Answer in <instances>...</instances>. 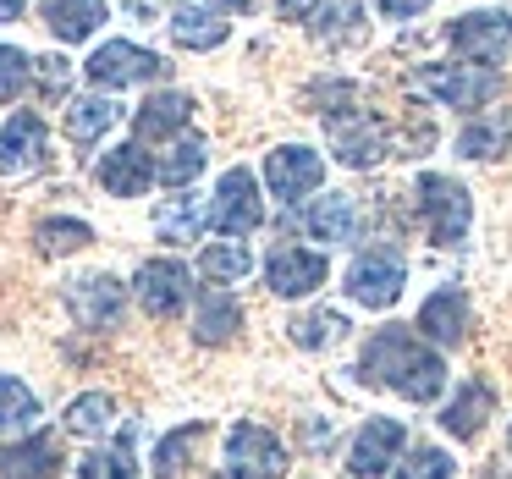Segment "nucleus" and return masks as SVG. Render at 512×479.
Masks as SVG:
<instances>
[{"mask_svg":"<svg viewBox=\"0 0 512 479\" xmlns=\"http://www.w3.org/2000/svg\"><path fill=\"white\" fill-rule=\"evenodd\" d=\"M287 331H292V342H298V347L320 353V347L342 342V336L353 331V325H347V314H336V309H314V314H303V320H292Z\"/></svg>","mask_w":512,"mask_h":479,"instance_id":"473e14b6","label":"nucleus"},{"mask_svg":"<svg viewBox=\"0 0 512 479\" xmlns=\"http://www.w3.org/2000/svg\"><path fill=\"white\" fill-rule=\"evenodd\" d=\"M116 116H122V105L111 94H78L67 105V138L72 144H94V138H105L116 127Z\"/></svg>","mask_w":512,"mask_h":479,"instance_id":"a878e982","label":"nucleus"},{"mask_svg":"<svg viewBox=\"0 0 512 479\" xmlns=\"http://www.w3.org/2000/svg\"><path fill=\"white\" fill-rule=\"evenodd\" d=\"M292 226H303L309 237H320V243H353L358 232V210L347 193H325V199H309L298 215H292Z\"/></svg>","mask_w":512,"mask_h":479,"instance_id":"dca6fc26","label":"nucleus"},{"mask_svg":"<svg viewBox=\"0 0 512 479\" xmlns=\"http://www.w3.org/2000/svg\"><path fill=\"white\" fill-rule=\"evenodd\" d=\"M276 12L287 17V23H309V17L320 12V0H276Z\"/></svg>","mask_w":512,"mask_h":479,"instance_id":"ea45409f","label":"nucleus"},{"mask_svg":"<svg viewBox=\"0 0 512 479\" xmlns=\"http://www.w3.org/2000/svg\"><path fill=\"white\" fill-rule=\"evenodd\" d=\"M215 6H226V12H254L259 0H215Z\"/></svg>","mask_w":512,"mask_h":479,"instance_id":"37998d69","label":"nucleus"},{"mask_svg":"<svg viewBox=\"0 0 512 479\" xmlns=\"http://www.w3.org/2000/svg\"><path fill=\"white\" fill-rule=\"evenodd\" d=\"M67 435H83V441H94V435L116 430V397H105V391H83V397L67 402Z\"/></svg>","mask_w":512,"mask_h":479,"instance_id":"c756f323","label":"nucleus"},{"mask_svg":"<svg viewBox=\"0 0 512 479\" xmlns=\"http://www.w3.org/2000/svg\"><path fill=\"white\" fill-rule=\"evenodd\" d=\"M402 281H408V259L397 248H364L353 259V270H347L342 292L353 303H364V309H391L402 298Z\"/></svg>","mask_w":512,"mask_h":479,"instance_id":"7ed1b4c3","label":"nucleus"},{"mask_svg":"<svg viewBox=\"0 0 512 479\" xmlns=\"http://www.w3.org/2000/svg\"><path fill=\"white\" fill-rule=\"evenodd\" d=\"M358 380L369 386H391L408 402H435L446 386V364L408 331V325H386L364 342V358H358Z\"/></svg>","mask_w":512,"mask_h":479,"instance_id":"f257e3e1","label":"nucleus"},{"mask_svg":"<svg viewBox=\"0 0 512 479\" xmlns=\"http://www.w3.org/2000/svg\"><path fill=\"white\" fill-rule=\"evenodd\" d=\"M210 435V424L204 419H193V424H182V430H171V435H160V446H155V479H188V468H193V452H199V441Z\"/></svg>","mask_w":512,"mask_h":479,"instance_id":"bb28decb","label":"nucleus"},{"mask_svg":"<svg viewBox=\"0 0 512 479\" xmlns=\"http://www.w3.org/2000/svg\"><path fill=\"white\" fill-rule=\"evenodd\" d=\"M413 89L430 100L452 105V111H479L490 94H501V72L490 67H413Z\"/></svg>","mask_w":512,"mask_h":479,"instance_id":"39448f33","label":"nucleus"},{"mask_svg":"<svg viewBox=\"0 0 512 479\" xmlns=\"http://www.w3.org/2000/svg\"><path fill=\"white\" fill-rule=\"evenodd\" d=\"M39 12H45V28L61 45H83V39L111 17V6H105V0H45Z\"/></svg>","mask_w":512,"mask_h":479,"instance_id":"412c9836","label":"nucleus"},{"mask_svg":"<svg viewBox=\"0 0 512 479\" xmlns=\"http://www.w3.org/2000/svg\"><path fill=\"white\" fill-rule=\"evenodd\" d=\"M28 78H34V61H28L17 45H0V105L17 100V94L28 89Z\"/></svg>","mask_w":512,"mask_h":479,"instance_id":"4c0bfd02","label":"nucleus"},{"mask_svg":"<svg viewBox=\"0 0 512 479\" xmlns=\"http://www.w3.org/2000/svg\"><path fill=\"white\" fill-rule=\"evenodd\" d=\"M375 6H380L386 17H397V23H402V17H419L430 0H375Z\"/></svg>","mask_w":512,"mask_h":479,"instance_id":"a19ab883","label":"nucleus"},{"mask_svg":"<svg viewBox=\"0 0 512 479\" xmlns=\"http://www.w3.org/2000/svg\"><path fill=\"white\" fill-rule=\"evenodd\" d=\"M34 243H39V254H45V259H56V254H78V248H89L94 232L83 221H39Z\"/></svg>","mask_w":512,"mask_h":479,"instance_id":"72a5a7b5","label":"nucleus"},{"mask_svg":"<svg viewBox=\"0 0 512 479\" xmlns=\"http://www.w3.org/2000/svg\"><path fill=\"white\" fill-rule=\"evenodd\" d=\"M397 479H457V463H452V452H441V446H413V452L397 463Z\"/></svg>","mask_w":512,"mask_h":479,"instance_id":"e433bc0d","label":"nucleus"},{"mask_svg":"<svg viewBox=\"0 0 512 479\" xmlns=\"http://www.w3.org/2000/svg\"><path fill=\"white\" fill-rule=\"evenodd\" d=\"M122 303H127V287L116 276H83L67 287V309L78 325H89V331H105V325L122 320Z\"/></svg>","mask_w":512,"mask_h":479,"instance_id":"ddd939ff","label":"nucleus"},{"mask_svg":"<svg viewBox=\"0 0 512 479\" xmlns=\"http://www.w3.org/2000/svg\"><path fill=\"white\" fill-rule=\"evenodd\" d=\"M23 6H28V0H0V23H17V17H23Z\"/></svg>","mask_w":512,"mask_h":479,"instance_id":"79ce46f5","label":"nucleus"},{"mask_svg":"<svg viewBox=\"0 0 512 479\" xmlns=\"http://www.w3.org/2000/svg\"><path fill=\"white\" fill-rule=\"evenodd\" d=\"M419 210H424V226H430V243H441V248H457L468 237V221H474L468 188L452 177H441V171L419 177Z\"/></svg>","mask_w":512,"mask_h":479,"instance_id":"f03ea898","label":"nucleus"},{"mask_svg":"<svg viewBox=\"0 0 512 479\" xmlns=\"http://www.w3.org/2000/svg\"><path fill=\"white\" fill-rule=\"evenodd\" d=\"M39 419V397L17 375H0V435H28Z\"/></svg>","mask_w":512,"mask_h":479,"instance_id":"7c9ffc66","label":"nucleus"},{"mask_svg":"<svg viewBox=\"0 0 512 479\" xmlns=\"http://www.w3.org/2000/svg\"><path fill=\"white\" fill-rule=\"evenodd\" d=\"M507 452H512V435H507Z\"/></svg>","mask_w":512,"mask_h":479,"instance_id":"a18cd8bd","label":"nucleus"},{"mask_svg":"<svg viewBox=\"0 0 512 479\" xmlns=\"http://www.w3.org/2000/svg\"><path fill=\"white\" fill-rule=\"evenodd\" d=\"M45 149H50L45 116H39V111H17L12 122L0 127V177L39 171V166H45Z\"/></svg>","mask_w":512,"mask_h":479,"instance_id":"9b49d317","label":"nucleus"},{"mask_svg":"<svg viewBox=\"0 0 512 479\" xmlns=\"http://www.w3.org/2000/svg\"><path fill=\"white\" fill-rule=\"evenodd\" d=\"M133 292L155 320H171V314H182L193 298V270L182 265V259H144L138 276H133Z\"/></svg>","mask_w":512,"mask_h":479,"instance_id":"0eeeda50","label":"nucleus"},{"mask_svg":"<svg viewBox=\"0 0 512 479\" xmlns=\"http://www.w3.org/2000/svg\"><path fill=\"white\" fill-rule=\"evenodd\" d=\"M226 468L243 479H281L287 474V446L265 424H232V435H226Z\"/></svg>","mask_w":512,"mask_h":479,"instance_id":"6e6552de","label":"nucleus"},{"mask_svg":"<svg viewBox=\"0 0 512 479\" xmlns=\"http://www.w3.org/2000/svg\"><path fill=\"white\" fill-rule=\"evenodd\" d=\"M56 468H61V457L50 435H28L17 446H0V474L6 479H50Z\"/></svg>","mask_w":512,"mask_h":479,"instance_id":"b1692460","label":"nucleus"},{"mask_svg":"<svg viewBox=\"0 0 512 479\" xmlns=\"http://www.w3.org/2000/svg\"><path fill=\"white\" fill-rule=\"evenodd\" d=\"M490 408H496V391H490L485 380H468V386L457 391L452 402H446V413H441L446 435H457V441H474V435L485 430Z\"/></svg>","mask_w":512,"mask_h":479,"instance_id":"5701e85b","label":"nucleus"},{"mask_svg":"<svg viewBox=\"0 0 512 479\" xmlns=\"http://www.w3.org/2000/svg\"><path fill=\"white\" fill-rule=\"evenodd\" d=\"M78 479H138L133 474V446H127V435L116 446H105V452H89L78 463Z\"/></svg>","mask_w":512,"mask_h":479,"instance_id":"c9c22d12","label":"nucleus"},{"mask_svg":"<svg viewBox=\"0 0 512 479\" xmlns=\"http://www.w3.org/2000/svg\"><path fill=\"white\" fill-rule=\"evenodd\" d=\"M358 23H364L358 0H320V12H314V39H325V45H353Z\"/></svg>","mask_w":512,"mask_h":479,"instance_id":"2f4dec72","label":"nucleus"},{"mask_svg":"<svg viewBox=\"0 0 512 479\" xmlns=\"http://www.w3.org/2000/svg\"><path fill=\"white\" fill-rule=\"evenodd\" d=\"M237 331H243V303H237L226 287H210V292L199 298V320H193V336H199L204 347H226Z\"/></svg>","mask_w":512,"mask_h":479,"instance_id":"4be33fe9","label":"nucleus"},{"mask_svg":"<svg viewBox=\"0 0 512 479\" xmlns=\"http://www.w3.org/2000/svg\"><path fill=\"white\" fill-rule=\"evenodd\" d=\"M155 232H160V243H199V232H204V199H199V193L160 199Z\"/></svg>","mask_w":512,"mask_h":479,"instance_id":"cd10ccee","label":"nucleus"},{"mask_svg":"<svg viewBox=\"0 0 512 479\" xmlns=\"http://www.w3.org/2000/svg\"><path fill=\"white\" fill-rule=\"evenodd\" d=\"M402 419H369L364 430H358L353 452H347V468H353V479H380L386 468H397V452H402Z\"/></svg>","mask_w":512,"mask_h":479,"instance_id":"4468645a","label":"nucleus"},{"mask_svg":"<svg viewBox=\"0 0 512 479\" xmlns=\"http://www.w3.org/2000/svg\"><path fill=\"white\" fill-rule=\"evenodd\" d=\"M89 83L100 94H111V89H127V83H155V78H166V61L155 56V50H144V45H127V39H111V45H100L89 56Z\"/></svg>","mask_w":512,"mask_h":479,"instance_id":"423d86ee","label":"nucleus"},{"mask_svg":"<svg viewBox=\"0 0 512 479\" xmlns=\"http://www.w3.org/2000/svg\"><path fill=\"white\" fill-rule=\"evenodd\" d=\"M199 270L210 281H243L254 270V254H248V243H215V248H204Z\"/></svg>","mask_w":512,"mask_h":479,"instance_id":"f704fd0d","label":"nucleus"},{"mask_svg":"<svg viewBox=\"0 0 512 479\" xmlns=\"http://www.w3.org/2000/svg\"><path fill=\"white\" fill-rule=\"evenodd\" d=\"M419 331L441 347H457L468 336V292L463 287H441L435 298H424L419 309Z\"/></svg>","mask_w":512,"mask_h":479,"instance_id":"aec40b11","label":"nucleus"},{"mask_svg":"<svg viewBox=\"0 0 512 479\" xmlns=\"http://www.w3.org/2000/svg\"><path fill=\"white\" fill-rule=\"evenodd\" d=\"M325 254H309V248H292L281 243L276 254L265 259V287L276 292V298H309L314 287L325 281Z\"/></svg>","mask_w":512,"mask_h":479,"instance_id":"f8f14e48","label":"nucleus"},{"mask_svg":"<svg viewBox=\"0 0 512 479\" xmlns=\"http://www.w3.org/2000/svg\"><path fill=\"white\" fill-rule=\"evenodd\" d=\"M265 182H270V193L292 210V204L309 199V193L325 182V160L314 155V149H303V144H281L276 155L265 160Z\"/></svg>","mask_w":512,"mask_h":479,"instance_id":"9d476101","label":"nucleus"},{"mask_svg":"<svg viewBox=\"0 0 512 479\" xmlns=\"http://www.w3.org/2000/svg\"><path fill=\"white\" fill-rule=\"evenodd\" d=\"M325 133H331V149L342 166H375V160H386V133H380L369 116L358 111H336L331 122H325Z\"/></svg>","mask_w":512,"mask_h":479,"instance_id":"2eb2a0df","label":"nucleus"},{"mask_svg":"<svg viewBox=\"0 0 512 479\" xmlns=\"http://www.w3.org/2000/svg\"><path fill=\"white\" fill-rule=\"evenodd\" d=\"M210 166V149H204L199 133H182L177 144L166 149V160H155V182H166V188H188L199 171Z\"/></svg>","mask_w":512,"mask_h":479,"instance_id":"c85d7f7f","label":"nucleus"},{"mask_svg":"<svg viewBox=\"0 0 512 479\" xmlns=\"http://www.w3.org/2000/svg\"><path fill=\"white\" fill-rule=\"evenodd\" d=\"M446 39H452V50H463L468 61L496 67V61L512 56V17L507 12H468L446 28Z\"/></svg>","mask_w":512,"mask_h":479,"instance_id":"1a4fd4ad","label":"nucleus"},{"mask_svg":"<svg viewBox=\"0 0 512 479\" xmlns=\"http://www.w3.org/2000/svg\"><path fill=\"white\" fill-rule=\"evenodd\" d=\"M188 122H193V100H188V94H149V100L133 111L138 144H166V138H177Z\"/></svg>","mask_w":512,"mask_h":479,"instance_id":"6ab92c4d","label":"nucleus"},{"mask_svg":"<svg viewBox=\"0 0 512 479\" xmlns=\"http://www.w3.org/2000/svg\"><path fill=\"white\" fill-rule=\"evenodd\" d=\"M34 72H39V83H45L50 94H61L67 89V78H72V67L61 56H45V61H34Z\"/></svg>","mask_w":512,"mask_h":479,"instance_id":"58836bf2","label":"nucleus"},{"mask_svg":"<svg viewBox=\"0 0 512 479\" xmlns=\"http://www.w3.org/2000/svg\"><path fill=\"white\" fill-rule=\"evenodd\" d=\"M226 17L221 12H210V6H177L171 12V39H177L182 50H215V45H226Z\"/></svg>","mask_w":512,"mask_h":479,"instance_id":"393cba45","label":"nucleus"},{"mask_svg":"<svg viewBox=\"0 0 512 479\" xmlns=\"http://www.w3.org/2000/svg\"><path fill=\"white\" fill-rule=\"evenodd\" d=\"M215 479H243V474H232V468H226V474H215Z\"/></svg>","mask_w":512,"mask_h":479,"instance_id":"c03bdc74","label":"nucleus"},{"mask_svg":"<svg viewBox=\"0 0 512 479\" xmlns=\"http://www.w3.org/2000/svg\"><path fill=\"white\" fill-rule=\"evenodd\" d=\"M457 155H468V160H501V155H512V105L468 116L463 133H457Z\"/></svg>","mask_w":512,"mask_h":479,"instance_id":"a211bd4d","label":"nucleus"},{"mask_svg":"<svg viewBox=\"0 0 512 479\" xmlns=\"http://www.w3.org/2000/svg\"><path fill=\"white\" fill-rule=\"evenodd\" d=\"M210 226L226 237H248L265 226V199H259V182L248 166H232L221 182H215V199H210Z\"/></svg>","mask_w":512,"mask_h":479,"instance_id":"20e7f679","label":"nucleus"},{"mask_svg":"<svg viewBox=\"0 0 512 479\" xmlns=\"http://www.w3.org/2000/svg\"><path fill=\"white\" fill-rule=\"evenodd\" d=\"M149 182H155V160L144 155V144H116L100 160V188L116 199H138V193H149Z\"/></svg>","mask_w":512,"mask_h":479,"instance_id":"f3484780","label":"nucleus"}]
</instances>
